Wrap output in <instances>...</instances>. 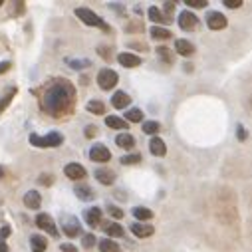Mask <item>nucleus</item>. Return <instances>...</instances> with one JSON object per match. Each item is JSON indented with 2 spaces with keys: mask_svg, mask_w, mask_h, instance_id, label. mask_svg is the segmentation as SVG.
<instances>
[{
  "mask_svg": "<svg viewBox=\"0 0 252 252\" xmlns=\"http://www.w3.org/2000/svg\"><path fill=\"white\" fill-rule=\"evenodd\" d=\"M36 226H38L40 230H46L48 234L58 236V228H56V223H54V219L50 217V215H46V213H40V215L36 217Z\"/></svg>",
  "mask_w": 252,
  "mask_h": 252,
  "instance_id": "obj_6",
  "label": "nucleus"
},
{
  "mask_svg": "<svg viewBox=\"0 0 252 252\" xmlns=\"http://www.w3.org/2000/svg\"><path fill=\"white\" fill-rule=\"evenodd\" d=\"M97 52L102 54V58H104V60H110V58H112V56H110V54H112V50H110V48H104V46H99V48H97Z\"/></svg>",
  "mask_w": 252,
  "mask_h": 252,
  "instance_id": "obj_41",
  "label": "nucleus"
},
{
  "mask_svg": "<svg viewBox=\"0 0 252 252\" xmlns=\"http://www.w3.org/2000/svg\"><path fill=\"white\" fill-rule=\"evenodd\" d=\"M106 125L112 127V129H121V131L127 129V121L123 117H117V115H108L106 117Z\"/></svg>",
  "mask_w": 252,
  "mask_h": 252,
  "instance_id": "obj_25",
  "label": "nucleus"
},
{
  "mask_svg": "<svg viewBox=\"0 0 252 252\" xmlns=\"http://www.w3.org/2000/svg\"><path fill=\"white\" fill-rule=\"evenodd\" d=\"M131 232L137 236V238H147L155 232V228L151 226V224H143V223H133L131 224Z\"/></svg>",
  "mask_w": 252,
  "mask_h": 252,
  "instance_id": "obj_16",
  "label": "nucleus"
},
{
  "mask_svg": "<svg viewBox=\"0 0 252 252\" xmlns=\"http://www.w3.org/2000/svg\"><path fill=\"white\" fill-rule=\"evenodd\" d=\"M149 149H151V153H153L155 157H165L167 155V145H165V141L161 137H151Z\"/></svg>",
  "mask_w": 252,
  "mask_h": 252,
  "instance_id": "obj_13",
  "label": "nucleus"
},
{
  "mask_svg": "<svg viewBox=\"0 0 252 252\" xmlns=\"http://www.w3.org/2000/svg\"><path fill=\"white\" fill-rule=\"evenodd\" d=\"M24 205H26L28 209H32V211L40 209V205H42V196H40V193H38V191H28V193L24 195Z\"/></svg>",
  "mask_w": 252,
  "mask_h": 252,
  "instance_id": "obj_18",
  "label": "nucleus"
},
{
  "mask_svg": "<svg viewBox=\"0 0 252 252\" xmlns=\"http://www.w3.org/2000/svg\"><path fill=\"white\" fill-rule=\"evenodd\" d=\"M82 246L87 248V250L93 248V246H95V236H93V234H85V236L82 238Z\"/></svg>",
  "mask_w": 252,
  "mask_h": 252,
  "instance_id": "obj_36",
  "label": "nucleus"
},
{
  "mask_svg": "<svg viewBox=\"0 0 252 252\" xmlns=\"http://www.w3.org/2000/svg\"><path fill=\"white\" fill-rule=\"evenodd\" d=\"M117 82H119V76H117V72L115 70H112V68H104V70H99V74H97V85L102 87V89H113L115 85H117Z\"/></svg>",
  "mask_w": 252,
  "mask_h": 252,
  "instance_id": "obj_4",
  "label": "nucleus"
},
{
  "mask_svg": "<svg viewBox=\"0 0 252 252\" xmlns=\"http://www.w3.org/2000/svg\"><path fill=\"white\" fill-rule=\"evenodd\" d=\"M64 143V135L58 133V131H52V133H48V135H36L32 133L30 135V145L34 147H40V149H46V147H60Z\"/></svg>",
  "mask_w": 252,
  "mask_h": 252,
  "instance_id": "obj_2",
  "label": "nucleus"
},
{
  "mask_svg": "<svg viewBox=\"0 0 252 252\" xmlns=\"http://www.w3.org/2000/svg\"><path fill=\"white\" fill-rule=\"evenodd\" d=\"M149 20H151V22H155V26H159V24L169 22L171 18H169L167 14H163L157 6H151V8H149Z\"/></svg>",
  "mask_w": 252,
  "mask_h": 252,
  "instance_id": "obj_19",
  "label": "nucleus"
},
{
  "mask_svg": "<svg viewBox=\"0 0 252 252\" xmlns=\"http://www.w3.org/2000/svg\"><path fill=\"white\" fill-rule=\"evenodd\" d=\"M185 4L191 8H207V0H185Z\"/></svg>",
  "mask_w": 252,
  "mask_h": 252,
  "instance_id": "obj_37",
  "label": "nucleus"
},
{
  "mask_svg": "<svg viewBox=\"0 0 252 252\" xmlns=\"http://www.w3.org/2000/svg\"><path fill=\"white\" fill-rule=\"evenodd\" d=\"M62 230H64L66 236L74 238V236H78L82 232V224H80V221L76 217H64L62 219Z\"/></svg>",
  "mask_w": 252,
  "mask_h": 252,
  "instance_id": "obj_7",
  "label": "nucleus"
},
{
  "mask_svg": "<svg viewBox=\"0 0 252 252\" xmlns=\"http://www.w3.org/2000/svg\"><path fill=\"white\" fill-rule=\"evenodd\" d=\"M2 4H4V2H2V0H0V6H2Z\"/></svg>",
  "mask_w": 252,
  "mask_h": 252,
  "instance_id": "obj_48",
  "label": "nucleus"
},
{
  "mask_svg": "<svg viewBox=\"0 0 252 252\" xmlns=\"http://www.w3.org/2000/svg\"><path fill=\"white\" fill-rule=\"evenodd\" d=\"M173 10H175V4H173V2H165V12H167V16H169Z\"/></svg>",
  "mask_w": 252,
  "mask_h": 252,
  "instance_id": "obj_45",
  "label": "nucleus"
},
{
  "mask_svg": "<svg viewBox=\"0 0 252 252\" xmlns=\"http://www.w3.org/2000/svg\"><path fill=\"white\" fill-rule=\"evenodd\" d=\"M226 8H240L242 6V0H224L223 2Z\"/></svg>",
  "mask_w": 252,
  "mask_h": 252,
  "instance_id": "obj_38",
  "label": "nucleus"
},
{
  "mask_svg": "<svg viewBox=\"0 0 252 252\" xmlns=\"http://www.w3.org/2000/svg\"><path fill=\"white\" fill-rule=\"evenodd\" d=\"M84 219H85V223H87L91 228H95L99 223H102V209H99V207L87 209V211L84 213Z\"/></svg>",
  "mask_w": 252,
  "mask_h": 252,
  "instance_id": "obj_15",
  "label": "nucleus"
},
{
  "mask_svg": "<svg viewBox=\"0 0 252 252\" xmlns=\"http://www.w3.org/2000/svg\"><path fill=\"white\" fill-rule=\"evenodd\" d=\"M74 193H76V196L82 198V200H91V198H93V191H91V187H87L85 183H78V185L74 187Z\"/></svg>",
  "mask_w": 252,
  "mask_h": 252,
  "instance_id": "obj_20",
  "label": "nucleus"
},
{
  "mask_svg": "<svg viewBox=\"0 0 252 252\" xmlns=\"http://www.w3.org/2000/svg\"><path fill=\"white\" fill-rule=\"evenodd\" d=\"M95 179H97V183H102V185L110 187V185L115 183V173H113L112 169L102 167V169H97V171H95Z\"/></svg>",
  "mask_w": 252,
  "mask_h": 252,
  "instance_id": "obj_14",
  "label": "nucleus"
},
{
  "mask_svg": "<svg viewBox=\"0 0 252 252\" xmlns=\"http://www.w3.org/2000/svg\"><path fill=\"white\" fill-rule=\"evenodd\" d=\"M157 54L161 56V60H165L167 64H173V56H171V50L165 48V46H159L157 48Z\"/></svg>",
  "mask_w": 252,
  "mask_h": 252,
  "instance_id": "obj_33",
  "label": "nucleus"
},
{
  "mask_svg": "<svg viewBox=\"0 0 252 252\" xmlns=\"http://www.w3.org/2000/svg\"><path fill=\"white\" fill-rule=\"evenodd\" d=\"M10 236V226H2V228H0V240H4V238H8Z\"/></svg>",
  "mask_w": 252,
  "mask_h": 252,
  "instance_id": "obj_43",
  "label": "nucleus"
},
{
  "mask_svg": "<svg viewBox=\"0 0 252 252\" xmlns=\"http://www.w3.org/2000/svg\"><path fill=\"white\" fill-rule=\"evenodd\" d=\"M131 104V97L125 93V91H115L113 95H112V106L115 108V110H123V108H127Z\"/></svg>",
  "mask_w": 252,
  "mask_h": 252,
  "instance_id": "obj_17",
  "label": "nucleus"
},
{
  "mask_svg": "<svg viewBox=\"0 0 252 252\" xmlns=\"http://www.w3.org/2000/svg\"><path fill=\"white\" fill-rule=\"evenodd\" d=\"M8 70H10V62H8V60L0 62V76H2V74H6Z\"/></svg>",
  "mask_w": 252,
  "mask_h": 252,
  "instance_id": "obj_44",
  "label": "nucleus"
},
{
  "mask_svg": "<svg viewBox=\"0 0 252 252\" xmlns=\"http://www.w3.org/2000/svg\"><path fill=\"white\" fill-rule=\"evenodd\" d=\"M196 24H198V18H196L191 10H183V12L179 14V28H181V30L191 32V30L196 28Z\"/></svg>",
  "mask_w": 252,
  "mask_h": 252,
  "instance_id": "obj_8",
  "label": "nucleus"
},
{
  "mask_svg": "<svg viewBox=\"0 0 252 252\" xmlns=\"http://www.w3.org/2000/svg\"><path fill=\"white\" fill-rule=\"evenodd\" d=\"M131 215H133V217H135L139 223L149 221V219H153V211L147 209V207H135V209L131 211Z\"/></svg>",
  "mask_w": 252,
  "mask_h": 252,
  "instance_id": "obj_26",
  "label": "nucleus"
},
{
  "mask_svg": "<svg viewBox=\"0 0 252 252\" xmlns=\"http://www.w3.org/2000/svg\"><path fill=\"white\" fill-rule=\"evenodd\" d=\"M38 183L40 185H44V187H50L54 183V175H50V173H42L40 177H38Z\"/></svg>",
  "mask_w": 252,
  "mask_h": 252,
  "instance_id": "obj_35",
  "label": "nucleus"
},
{
  "mask_svg": "<svg viewBox=\"0 0 252 252\" xmlns=\"http://www.w3.org/2000/svg\"><path fill=\"white\" fill-rule=\"evenodd\" d=\"M106 211H108V213H110L113 219H117V221L125 217V215H123V211H121L119 207H115V205H108V209H106Z\"/></svg>",
  "mask_w": 252,
  "mask_h": 252,
  "instance_id": "obj_34",
  "label": "nucleus"
},
{
  "mask_svg": "<svg viewBox=\"0 0 252 252\" xmlns=\"http://www.w3.org/2000/svg\"><path fill=\"white\" fill-rule=\"evenodd\" d=\"M76 16L84 22V24H87V26H93V28H102V30H110V26L104 22V18H99L91 8H76Z\"/></svg>",
  "mask_w": 252,
  "mask_h": 252,
  "instance_id": "obj_3",
  "label": "nucleus"
},
{
  "mask_svg": "<svg viewBox=\"0 0 252 252\" xmlns=\"http://www.w3.org/2000/svg\"><path fill=\"white\" fill-rule=\"evenodd\" d=\"M76 104V87L70 80H54L42 95V110L52 117H64L74 110Z\"/></svg>",
  "mask_w": 252,
  "mask_h": 252,
  "instance_id": "obj_1",
  "label": "nucleus"
},
{
  "mask_svg": "<svg viewBox=\"0 0 252 252\" xmlns=\"http://www.w3.org/2000/svg\"><path fill=\"white\" fill-rule=\"evenodd\" d=\"M68 64H70L72 68H76V70H80V68H87V66H89V62H87V60H84V62H76V60H70Z\"/></svg>",
  "mask_w": 252,
  "mask_h": 252,
  "instance_id": "obj_40",
  "label": "nucleus"
},
{
  "mask_svg": "<svg viewBox=\"0 0 252 252\" xmlns=\"http://www.w3.org/2000/svg\"><path fill=\"white\" fill-rule=\"evenodd\" d=\"M84 133H85V137H87V139H91V137H95V135H97V127H95V125H87V127L84 129Z\"/></svg>",
  "mask_w": 252,
  "mask_h": 252,
  "instance_id": "obj_39",
  "label": "nucleus"
},
{
  "mask_svg": "<svg viewBox=\"0 0 252 252\" xmlns=\"http://www.w3.org/2000/svg\"><path fill=\"white\" fill-rule=\"evenodd\" d=\"M125 119L131 121V123H139V121H143V112L137 110V108L127 110V112H125Z\"/></svg>",
  "mask_w": 252,
  "mask_h": 252,
  "instance_id": "obj_31",
  "label": "nucleus"
},
{
  "mask_svg": "<svg viewBox=\"0 0 252 252\" xmlns=\"http://www.w3.org/2000/svg\"><path fill=\"white\" fill-rule=\"evenodd\" d=\"M226 24H228V20H226V16L223 12L213 10V12L207 14V26L211 30H223V28H226Z\"/></svg>",
  "mask_w": 252,
  "mask_h": 252,
  "instance_id": "obj_9",
  "label": "nucleus"
},
{
  "mask_svg": "<svg viewBox=\"0 0 252 252\" xmlns=\"http://www.w3.org/2000/svg\"><path fill=\"white\" fill-rule=\"evenodd\" d=\"M89 159L93 163H108L112 159V153L110 149L104 145V143H95L91 149H89Z\"/></svg>",
  "mask_w": 252,
  "mask_h": 252,
  "instance_id": "obj_5",
  "label": "nucleus"
},
{
  "mask_svg": "<svg viewBox=\"0 0 252 252\" xmlns=\"http://www.w3.org/2000/svg\"><path fill=\"white\" fill-rule=\"evenodd\" d=\"M106 232H108V236H117V238H119V236H123L125 230H123V226L117 224V223H108V224H106Z\"/></svg>",
  "mask_w": 252,
  "mask_h": 252,
  "instance_id": "obj_30",
  "label": "nucleus"
},
{
  "mask_svg": "<svg viewBox=\"0 0 252 252\" xmlns=\"http://www.w3.org/2000/svg\"><path fill=\"white\" fill-rule=\"evenodd\" d=\"M64 173H66V177L72 179V181H82V179H85V175H87L85 167L80 165V163H68V165L64 167Z\"/></svg>",
  "mask_w": 252,
  "mask_h": 252,
  "instance_id": "obj_10",
  "label": "nucleus"
},
{
  "mask_svg": "<svg viewBox=\"0 0 252 252\" xmlns=\"http://www.w3.org/2000/svg\"><path fill=\"white\" fill-rule=\"evenodd\" d=\"M0 252H8V246L4 240H0Z\"/></svg>",
  "mask_w": 252,
  "mask_h": 252,
  "instance_id": "obj_47",
  "label": "nucleus"
},
{
  "mask_svg": "<svg viewBox=\"0 0 252 252\" xmlns=\"http://www.w3.org/2000/svg\"><path fill=\"white\" fill-rule=\"evenodd\" d=\"M30 246H32V252H46L48 240L42 234H32L30 236Z\"/></svg>",
  "mask_w": 252,
  "mask_h": 252,
  "instance_id": "obj_21",
  "label": "nucleus"
},
{
  "mask_svg": "<svg viewBox=\"0 0 252 252\" xmlns=\"http://www.w3.org/2000/svg\"><path fill=\"white\" fill-rule=\"evenodd\" d=\"M117 62L123 66V68H137L141 64V58L133 52H121L117 54Z\"/></svg>",
  "mask_w": 252,
  "mask_h": 252,
  "instance_id": "obj_11",
  "label": "nucleus"
},
{
  "mask_svg": "<svg viewBox=\"0 0 252 252\" xmlns=\"http://www.w3.org/2000/svg\"><path fill=\"white\" fill-rule=\"evenodd\" d=\"M141 129H143V133H147V135L157 137V133L161 131V123H159V121H145V123L141 125Z\"/></svg>",
  "mask_w": 252,
  "mask_h": 252,
  "instance_id": "obj_29",
  "label": "nucleus"
},
{
  "mask_svg": "<svg viewBox=\"0 0 252 252\" xmlns=\"http://www.w3.org/2000/svg\"><path fill=\"white\" fill-rule=\"evenodd\" d=\"M149 34H151V38H153V40H171L173 38L171 30H167L163 26H151Z\"/></svg>",
  "mask_w": 252,
  "mask_h": 252,
  "instance_id": "obj_22",
  "label": "nucleus"
},
{
  "mask_svg": "<svg viewBox=\"0 0 252 252\" xmlns=\"http://www.w3.org/2000/svg\"><path fill=\"white\" fill-rule=\"evenodd\" d=\"M175 50H177L179 56H185V58H191V56L195 54V46H193L189 40H185V38L175 40Z\"/></svg>",
  "mask_w": 252,
  "mask_h": 252,
  "instance_id": "obj_12",
  "label": "nucleus"
},
{
  "mask_svg": "<svg viewBox=\"0 0 252 252\" xmlns=\"http://www.w3.org/2000/svg\"><path fill=\"white\" fill-rule=\"evenodd\" d=\"M99 252H121V248L115 240L104 238V240H99Z\"/></svg>",
  "mask_w": 252,
  "mask_h": 252,
  "instance_id": "obj_27",
  "label": "nucleus"
},
{
  "mask_svg": "<svg viewBox=\"0 0 252 252\" xmlns=\"http://www.w3.org/2000/svg\"><path fill=\"white\" fill-rule=\"evenodd\" d=\"M16 91H18L16 87H8V89H6V93H4L2 97H0V115H2V112L8 108V104L12 102V97L16 95Z\"/></svg>",
  "mask_w": 252,
  "mask_h": 252,
  "instance_id": "obj_28",
  "label": "nucleus"
},
{
  "mask_svg": "<svg viewBox=\"0 0 252 252\" xmlns=\"http://www.w3.org/2000/svg\"><path fill=\"white\" fill-rule=\"evenodd\" d=\"M238 139H240V141H242V139H246V129L238 127Z\"/></svg>",
  "mask_w": 252,
  "mask_h": 252,
  "instance_id": "obj_46",
  "label": "nucleus"
},
{
  "mask_svg": "<svg viewBox=\"0 0 252 252\" xmlns=\"http://www.w3.org/2000/svg\"><path fill=\"white\" fill-rule=\"evenodd\" d=\"M115 143H117V147H121V149H133V147H135V137H133L131 133H121V135L115 137Z\"/></svg>",
  "mask_w": 252,
  "mask_h": 252,
  "instance_id": "obj_24",
  "label": "nucleus"
},
{
  "mask_svg": "<svg viewBox=\"0 0 252 252\" xmlns=\"http://www.w3.org/2000/svg\"><path fill=\"white\" fill-rule=\"evenodd\" d=\"M119 161H121V165H137V163H141V155H137V153H133V155H123Z\"/></svg>",
  "mask_w": 252,
  "mask_h": 252,
  "instance_id": "obj_32",
  "label": "nucleus"
},
{
  "mask_svg": "<svg viewBox=\"0 0 252 252\" xmlns=\"http://www.w3.org/2000/svg\"><path fill=\"white\" fill-rule=\"evenodd\" d=\"M60 250H62V252H78V248H76L74 244H70V242L60 244Z\"/></svg>",
  "mask_w": 252,
  "mask_h": 252,
  "instance_id": "obj_42",
  "label": "nucleus"
},
{
  "mask_svg": "<svg viewBox=\"0 0 252 252\" xmlns=\"http://www.w3.org/2000/svg\"><path fill=\"white\" fill-rule=\"evenodd\" d=\"M85 110L93 115H104L106 113V104L102 102V99H91V102H87Z\"/></svg>",
  "mask_w": 252,
  "mask_h": 252,
  "instance_id": "obj_23",
  "label": "nucleus"
}]
</instances>
